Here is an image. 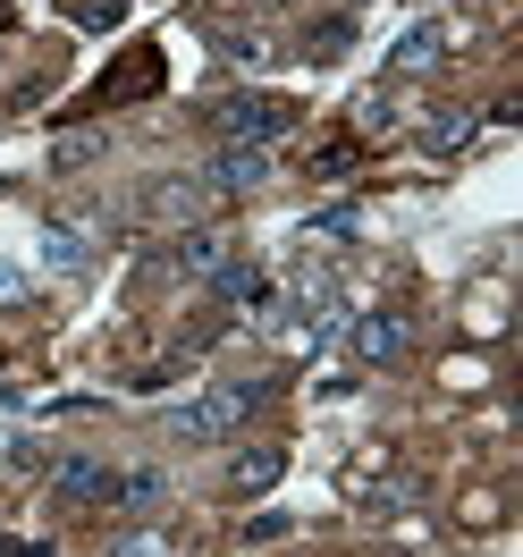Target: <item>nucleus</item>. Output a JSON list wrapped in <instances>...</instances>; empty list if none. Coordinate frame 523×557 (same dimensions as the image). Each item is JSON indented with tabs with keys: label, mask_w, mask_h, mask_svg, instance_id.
<instances>
[{
	"label": "nucleus",
	"mask_w": 523,
	"mask_h": 557,
	"mask_svg": "<svg viewBox=\"0 0 523 557\" xmlns=\"http://www.w3.org/2000/svg\"><path fill=\"white\" fill-rule=\"evenodd\" d=\"M262 177H271V161H262V152H253V144H228V152H220V161H211V195H245V186H262Z\"/></svg>",
	"instance_id": "423d86ee"
},
{
	"label": "nucleus",
	"mask_w": 523,
	"mask_h": 557,
	"mask_svg": "<svg viewBox=\"0 0 523 557\" xmlns=\"http://www.w3.org/2000/svg\"><path fill=\"white\" fill-rule=\"evenodd\" d=\"M0 69H9V51H0Z\"/></svg>",
	"instance_id": "4468645a"
},
{
	"label": "nucleus",
	"mask_w": 523,
	"mask_h": 557,
	"mask_svg": "<svg viewBox=\"0 0 523 557\" xmlns=\"http://www.w3.org/2000/svg\"><path fill=\"white\" fill-rule=\"evenodd\" d=\"M51 473H60V498H69V507H110V498H119V473L94 465V456H60Z\"/></svg>",
	"instance_id": "20e7f679"
},
{
	"label": "nucleus",
	"mask_w": 523,
	"mask_h": 557,
	"mask_svg": "<svg viewBox=\"0 0 523 557\" xmlns=\"http://www.w3.org/2000/svg\"><path fill=\"white\" fill-rule=\"evenodd\" d=\"M406 338H414V321H406V313H363V321L347 330L354 363H397V355H406Z\"/></svg>",
	"instance_id": "7ed1b4c3"
},
{
	"label": "nucleus",
	"mask_w": 523,
	"mask_h": 557,
	"mask_svg": "<svg viewBox=\"0 0 523 557\" xmlns=\"http://www.w3.org/2000/svg\"><path fill=\"white\" fill-rule=\"evenodd\" d=\"M170 262L186 278H211V271H228V262H237V245H228V228H186V237L170 245Z\"/></svg>",
	"instance_id": "39448f33"
},
{
	"label": "nucleus",
	"mask_w": 523,
	"mask_h": 557,
	"mask_svg": "<svg viewBox=\"0 0 523 557\" xmlns=\"http://www.w3.org/2000/svg\"><path fill=\"white\" fill-rule=\"evenodd\" d=\"M439 60H448V26L431 17V26H414V35L388 51V76H422V69H439Z\"/></svg>",
	"instance_id": "0eeeda50"
},
{
	"label": "nucleus",
	"mask_w": 523,
	"mask_h": 557,
	"mask_svg": "<svg viewBox=\"0 0 523 557\" xmlns=\"http://www.w3.org/2000/svg\"><path fill=\"white\" fill-rule=\"evenodd\" d=\"M170 498V473H119V498L110 507H127V516H152Z\"/></svg>",
	"instance_id": "9d476101"
},
{
	"label": "nucleus",
	"mask_w": 523,
	"mask_h": 557,
	"mask_svg": "<svg viewBox=\"0 0 523 557\" xmlns=\"http://www.w3.org/2000/svg\"><path fill=\"white\" fill-rule=\"evenodd\" d=\"M211 287H220V305H271V278L253 271V262H228V271H211Z\"/></svg>",
	"instance_id": "1a4fd4ad"
},
{
	"label": "nucleus",
	"mask_w": 523,
	"mask_h": 557,
	"mask_svg": "<svg viewBox=\"0 0 523 557\" xmlns=\"http://www.w3.org/2000/svg\"><path fill=\"white\" fill-rule=\"evenodd\" d=\"M253 406H262V381H228V388H211V397H195V406H177L170 431L177 440H228Z\"/></svg>",
	"instance_id": "f257e3e1"
},
{
	"label": "nucleus",
	"mask_w": 523,
	"mask_h": 557,
	"mask_svg": "<svg viewBox=\"0 0 523 557\" xmlns=\"http://www.w3.org/2000/svg\"><path fill=\"white\" fill-rule=\"evenodd\" d=\"M279 473H287V448H245L237 465H228V490H237V498H262Z\"/></svg>",
	"instance_id": "6e6552de"
},
{
	"label": "nucleus",
	"mask_w": 523,
	"mask_h": 557,
	"mask_svg": "<svg viewBox=\"0 0 523 557\" xmlns=\"http://www.w3.org/2000/svg\"><path fill=\"white\" fill-rule=\"evenodd\" d=\"M26 296H35V278L17 271V262H0V305H26Z\"/></svg>",
	"instance_id": "ddd939ff"
},
{
	"label": "nucleus",
	"mask_w": 523,
	"mask_h": 557,
	"mask_svg": "<svg viewBox=\"0 0 523 557\" xmlns=\"http://www.w3.org/2000/svg\"><path fill=\"white\" fill-rule=\"evenodd\" d=\"M42 253H51L60 271H76V262H85V237H69V228H51V237H42Z\"/></svg>",
	"instance_id": "f8f14e48"
},
{
	"label": "nucleus",
	"mask_w": 523,
	"mask_h": 557,
	"mask_svg": "<svg viewBox=\"0 0 523 557\" xmlns=\"http://www.w3.org/2000/svg\"><path fill=\"white\" fill-rule=\"evenodd\" d=\"M211 119H220L228 144H253V152H262V144H279L287 127H296V102H279V94H228Z\"/></svg>",
	"instance_id": "f03ea898"
},
{
	"label": "nucleus",
	"mask_w": 523,
	"mask_h": 557,
	"mask_svg": "<svg viewBox=\"0 0 523 557\" xmlns=\"http://www.w3.org/2000/svg\"><path fill=\"white\" fill-rule=\"evenodd\" d=\"M347 42H354V26H347V17H329V26H313V42H304V51H313V60H338Z\"/></svg>",
	"instance_id": "9b49d317"
}]
</instances>
